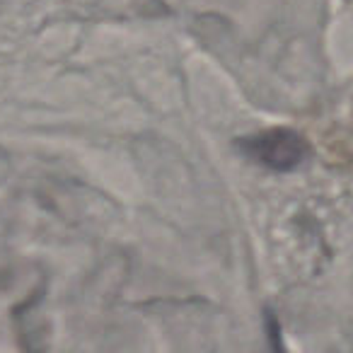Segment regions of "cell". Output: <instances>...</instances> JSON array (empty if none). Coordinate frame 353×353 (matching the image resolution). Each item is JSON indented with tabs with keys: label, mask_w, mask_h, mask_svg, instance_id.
Wrapping results in <instances>:
<instances>
[{
	"label": "cell",
	"mask_w": 353,
	"mask_h": 353,
	"mask_svg": "<svg viewBox=\"0 0 353 353\" xmlns=\"http://www.w3.org/2000/svg\"><path fill=\"white\" fill-rule=\"evenodd\" d=\"M242 148L259 165L281 172L295 170L307 157L310 150L303 136L285 131V128H274V131H264L259 136L247 138V141H242Z\"/></svg>",
	"instance_id": "1"
}]
</instances>
